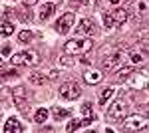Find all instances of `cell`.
Listing matches in <instances>:
<instances>
[{
    "mask_svg": "<svg viewBox=\"0 0 149 133\" xmlns=\"http://www.w3.org/2000/svg\"><path fill=\"white\" fill-rule=\"evenodd\" d=\"M2 54H4V56H8V54H10V46H8V44L2 48Z\"/></svg>",
    "mask_w": 149,
    "mask_h": 133,
    "instance_id": "cell-30",
    "label": "cell"
},
{
    "mask_svg": "<svg viewBox=\"0 0 149 133\" xmlns=\"http://www.w3.org/2000/svg\"><path fill=\"white\" fill-rule=\"evenodd\" d=\"M81 113H84V115H93V109H92V103H90V101H88V103H81Z\"/></svg>",
    "mask_w": 149,
    "mask_h": 133,
    "instance_id": "cell-24",
    "label": "cell"
},
{
    "mask_svg": "<svg viewBox=\"0 0 149 133\" xmlns=\"http://www.w3.org/2000/svg\"><path fill=\"white\" fill-rule=\"evenodd\" d=\"M24 6H34V4H38V0H22Z\"/></svg>",
    "mask_w": 149,
    "mask_h": 133,
    "instance_id": "cell-29",
    "label": "cell"
},
{
    "mask_svg": "<svg viewBox=\"0 0 149 133\" xmlns=\"http://www.w3.org/2000/svg\"><path fill=\"white\" fill-rule=\"evenodd\" d=\"M93 115H84V119H72L68 123V127H66V131H76V129H80V127H86V125H90L93 121L92 119Z\"/></svg>",
    "mask_w": 149,
    "mask_h": 133,
    "instance_id": "cell-10",
    "label": "cell"
},
{
    "mask_svg": "<svg viewBox=\"0 0 149 133\" xmlns=\"http://www.w3.org/2000/svg\"><path fill=\"white\" fill-rule=\"evenodd\" d=\"M52 113H54V117H56V119H66V117L72 115V111H70V109H66V107H58V105L52 107Z\"/></svg>",
    "mask_w": 149,
    "mask_h": 133,
    "instance_id": "cell-17",
    "label": "cell"
},
{
    "mask_svg": "<svg viewBox=\"0 0 149 133\" xmlns=\"http://www.w3.org/2000/svg\"><path fill=\"white\" fill-rule=\"evenodd\" d=\"M4 131H6V133H22L24 131V125L18 121L16 117H10L8 121L4 123Z\"/></svg>",
    "mask_w": 149,
    "mask_h": 133,
    "instance_id": "cell-11",
    "label": "cell"
},
{
    "mask_svg": "<svg viewBox=\"0 0 149 133\" xmlns=\"http://www.w3.org/2000/svg\"><path fill=\"white\" fill-rule=\"evenodd\" d=\"M14 32V24H10V22H0V36H10V34Z\"/></svg>",
    "mask_w": 149,
    "mask_h": 133,
    "instance_id": "cell-18",
    "label": "cell"
},
{
    "mask_svg": "<svg viewBox=\"0 0 149 133\" xmlns=\"http://www.w3.org/2000/svg\"><path fill=\"white\" fill-rule=\"evenodd\" d=\"M103 24H105V28H113V18H111V12H103Z\"/></svg>",
    "mask_w": 149,
    "mask_h": 133,
    "instance_id": "cell-23",
    "label": "cell"
},
{
    "mask_svg": "<svg viewBox=\"0 0 149 133\" xmlns=\"http://www.w3.org/2000/svg\"><path fill=\"white\" fill-rule=\"evenodd\" d=\"M143 60H145V56H143V54H137V52L131 54V62H135V64H141Z\"/></svg>",
    "mask_w": 149,
    "mask_h": 133,
    "instance_id": "cell-26",
    "label": "cell"
},
{
    "mask_svg": "<svg viewBox=\"0 0 149 133\" xmlns=\"http://www.w3.org/2000/svg\"><path fill=\"white\" fill-rule=\"evenodd\" d=\"M123 58H125V54H123L121 50H115V52H111V54H105V58H103V68H105V70L119 68L121 62H123Z\"/></svg>",
    "mask_w": 149,
    "mask_h": 133,
    "instance_id": "cell-7",
    "label": "cell"
},
{
    "mask_svg": "<svg viewBox=\"0 0 149 133\" xmlns=\"http://www.w3.org/2000/svg\"><path fill=\"white\" fill-rule=\"evenodd\" d=\"M34 121H36V123H46V121H48V109H44V107H42V109L36 111Z\"/></svg>",
    "mask_w": 149,
    "mask_h": 133,
    "instance_id": "cell-20",
    "label": "cell"
},
{
    "mask_svg": "<svg viewBox=\"0 0 149 133\" xmlns=\"http://www.w3.org/2000/svg\"><path fill=\"white\" fill-rule=\"evenodd\" d=\"M60 64H62V66H74V64H76V60H74V58H70V56H64V58L60 60Z\"/></svg>",
    "mask_w": 149,
    "mask_h": 133,
    "instance_id": "cell-25",
    "label": "cell"
},
{
    "mask_svg": "<svg viewBox=\"0 0 149 133\" xmlns=\"http://www.w3.org/2000/svg\"><path fill=\"white\" fill-rule=\"evenodd\" d=\"M74 4H78V6H88L90 0H74Z\"/></svg>",
    "mask_w": 149,
    "mask_h": 133,
    "instance_id": "cell-28",
    "label": "cell"
},
{
    "mask_svg": "<svg viewBox=\"0 0 149 133\" xmlns=\"http://www.w3.org/2000/svg\"><path fill=\"white\" fill-rule=\"evenodd\" d=\"M80 93H81V88L76 81H64L60 86V95L64 100H76V97H80Z\"/></svg>",
    "mask_w": 149,
    "mask_h": 133,
    "instance_id": "cell-5",
    "label": "cell"
},
{
    "mask_svg": "<svg viewBox=\"0 0 149 133\" xmlns=\"http://www.w3.org/2000/svg\"><path fill=\"white\" fill-rule=\"evenodd\" d=\"M78 34L80 36H92L93 32H95V26H93V20L92 18H84L80 24H78Z\"/></svg>",
    "mask_w": 149,
    "mask_h": 133,
    "instance_id": "cell-9",
    "label": "cell"
},
{
    "mask_svg": "<svg viewBox=\"0 0 149 133\" xmlns=\"http://www.w3.org/2000/svg\"><path fill=\"white\" fill-rule=\"evenodd\" d=\"M123 131H135V129H143L147 131V125H145V117L143 115H131V117H123Z\"/></svg>",
    "mask_w": 149,
    "mask_h": 133,
    "instance_id": "cell-4",
    "label": "cell"
},
{
    "mask_svg": "<svg viewBox=\"0 0 149 133\" xmlns=\"http://www.w3.org/2000/svg\"><path fill=\"white\" fill-rule=\"evenodd\" d=\"M111 18H113V24L115 26H121V24H125V20H127V12L123 10V8H115L113 12H111Z\"/></svg>",
    "mask_w": 149,
    "mask_h": 133,
    "instance_id": "cell-12",
    "label": "cell"
},
{
    "mask_svg": "<svg viewBox=\"0 0 149 133\" xmlns=\"http://www.w3.org/2000/svg\"><path fill=\"white\" fill-rule=\"evenodd\" d=\"M14 105L18 107V111L22 113V115H28V111H30V105H28V100L22 95V89L16 88L14 89Z\"/></svg>",
    "mask_w": 149,
    "mask_h": 133,
    "instance_id": "cell-8",
    "label": "cell"
},
{
    "mask_svg": "<svg viewBox=\"0 0 149 133\" xmlns=\"http://www.w3.org/2000/svg\"><path fill=\"white\" fill-rule=\"evenodd\" d=\"M113 91H115L113 88H105L102 93H100V103H103V105H105V103H107V100L113 95Z\"/></svg>",
    "mask_w": 149,
    "mask_h": 133,
    "instance_id": "cell-22",
    "label": "cell"
},
{
    "mask_svg": "<svg viewBox=\"0 0 149 133\" xmlns=\"http://www.w3.org/2000/svg\"><path fill=\"white\" fill-rule=\"evenodd\" d=\"M133 72H135V70H133V68H129V66L119 68V70H117V78H119V79H127L131 74H133Z\"/></svg>",
    "mask_w": 149,
    "mask_h": 133,
    "instance_id": "cell-21",
    "label": "cell"
},
{
    "mask_svg": "<svg viewBox=\"0 0 149 133\" xmlns=\"http://www.w3.org/2000/svg\"><path fill=\"white\" fill-rule=\"evenodd\" d=\"M12 64L14 66H36L40 64V56L36 50H22L12 56Z\"/></svg>",
    "mask_w": 149,
    "mask_h": 133,
    "instance_id": "cell-2",
    "label": "cell"
},
{
    "mask_svg": "<svg viewBox=\"0 0 149 133\" xmlns=\"http://www.w3.org/2000/svg\"><path fill=\"white\" fill-rule=\"evenodd\" d=\"M58 76H60V72H56V70H50V72L46 74V78H48V79H56Z\"/></svg>",
    "mask_w": 149,
    "mask_h": 133,
    "instance_id": "cell-27",
    "label": "cell"
},
{
    "mask_svg": "<svg viewBox=\"0 0 149 133\" xmlns=\"http://www.w3.org/2000/svg\"><path fill=\"white\" fill-rule=\"evenodd\" d=\"M129 105H131L129 100L123 97V95H119V97L109 105V109H107V121H121L127 113H129Z\"/></svg>",
    "mask_w": 149,
    "mask_h": 133,
    "instance_id": "cell-1",
    "label": "cell"
},
{
    "mask_svg": "<svg viewBox=\"0 0 149 133\" xmlns=\"http://www.w3.org/2000/svg\"><path fill=\"white\" fill-rule=\"evenodd\" d=\"M0 66H2V62H0Z\"/></svg>",
    "mask_w": 149,
    "mask_h": 133,
    "instance_id": "cell-32",
    "label": "cell"
},
{
    "mask_svg": "<svg viewBox=\"0 0 149 133\" xmlns=\"http://www.w3.org/2000/svg\"><path fill=\"white\" fill-rule=\"evenodd\" d=\"M74 22H76V18H74V14L72 12H66V14H62L60 18H58L56 22V30L58 34H68L72 28H74Z\"/></svg>",
    "mask_w": 149,
    "mask_h": 133,
    "instance_id": "cell-6",
    "label": "cell"
},
{
    "mask_svg": "<svg viewBox=\"0 0 149 133\" xmlns=\"http://www.w3.org/2000/svg\"><path fill=\"white\" fill-rule=\"evenodd\" d=\"M127 0H97V6L100 8H117V6H121V4H125Z\"/></svg>",
    "mask_w": 149,
    "mask_h": 133,
    "instance_id": "cell-15",
    "label": "cell"
},
{
    "mask_svg": "<svg viewBox=\"0 0 149 133\" xmlns=\"http://www.w3.org/2000/svg\"><path fill=\"white\" fill-rule=\"evenodd\" d=\"M84 79H86L88 84H97V81H102V72H95V70L86 72V74H84Z\"/></svg>",
    "mask_w": 149,
    "mask_h": 133,
    "instance_id": "cell-16",
    "label": "cell"
},
{
    "mask_svg": "<svg viewBox=\"0 0 149 133\" xmlns=\"http://www.w3.org/2000/svg\"><path fill=\"white\" fill-rule=\"evenodd\" d=\"M56 12V4H52V2H46V4H42V8H40V20H48L52 14Z\"/></svg>",
    "mask_w": 149,
    "mask_h": 133,
    "instance_id": "cell-13",
    "label": "cell"
},
{
    "mask_svg": "<svg viewBox=\"0 0 149 133\" xmlns=\"http://www.w3.org/2000/svg\"><path fill=\"white\" fill-rule=\"evenodd\" d=\"M30 81H32L34 86H44L50 79H48L46 74H42V72H32V74H30Z\"/></svg>",
    "mask_w": 149,
    "mask_h": 133,
    "instance_id": "cell-14",
    "label": "cell"
},
{
    "mask_svg": "<svg viewBox=\"0 0 149 133\" xmlns=\"http://www.w3.org/2000/svg\"><path fill=\"white\" fill-rule=\"evenodd\" d=\"M32 38H34V32H30V30H22V32L18 34V40H20L22 44H30Z\"/></svg>",
    "mask_w": 149,
    "mask_h": 133,
    "instance_id": "cell-19",
    "label": "cell"
},
{
    "mask_svg": "<svg viewBox=\"0 0 149 133\" xmlns=\"http://www.w3.org/2000/svg\"><path fill=\"white\" fill-rule=\"evenodd\" d=\"M145 8H147V2H145V0H143V2H141V4H139V10H141V12H145Z\"/></svg>",
    "mask_w": 149,
    "mask_h": 133,
    "instance_id": "cell-31",
    "label": "cell"
},
{
    "mask_svg": "<svg viewBox=\"0 0 149 133\" xmlns=\"http://www.w3.org/2000/svg\"><path fill=\"white\" fill-rule=\"evenodd\" d=\"M92 48V40L90 38H74V40H68L64 50L68 54H84Z\"/></svg>",
    "mask_w": 149,
    "mask_h": 133,
    "instance_id": "cell-3",
    "label": "cell"
}]
</instances>
